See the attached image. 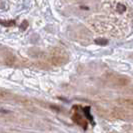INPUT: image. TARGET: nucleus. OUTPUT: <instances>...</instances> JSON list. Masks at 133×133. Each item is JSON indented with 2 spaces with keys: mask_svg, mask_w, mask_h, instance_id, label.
<instances>
[{
  "mask_svg": "<svg viewBox=\"0 0 133 133\" xmlns=\"http://www.w3.org/2000/svg\"><path fill=\"white\" fill-rule=\"evenodd\" d=\"M127 131H128V133H133V126H130L127 128Z\"/></svg>",
  "mask_w": 133,
  "mask_h": 133,
  "instance_id": "5",
  "label": "nucleus"
},
{
  "mask_svg": "<svg viewBox=\"0 0 133 133\" xmlns=\"http://www.w3.org/2000/svg\"><path fill=\"white\" fill-rule=\"evenodd\" d=\"M117 23H123L118 19L107 18L103 16L92 17L88 20V25L93 30L94 32L99 34H108L111 36H118L123 32V30L120 28V25Z\"/></svg>",
  "mask_w": 133,
  "mask_h": 133,
  "instance_id": "1",
  "label": "nucleus"
},
{
  "mask_svg": "<svg viewBox=\"0 0 133 133\" xmlns=\"http://www.w3.org/2000/svg\"><path fill=\"white\" fill-rule=\"evenodd\" d=\"M108 5L110 6L111 12L114 16H117V17H121L123 15L125 16L129 12V7L124 2H111V3H108Z\"/></svg>",
  "mask_w": 133,
  "mask_h": 133,
  "instance_id": "3",
  "label": "nucleus"
},
{
  "mask_svg": "<svg viewBox=\"0 0 133 133\" xmlns=\"http://www.w3.org/2000/svg\"><path fill=\"white\" fill-rule=\"evenodd\" d=\"M106 82L111 87H124L128 85L130 79L127 76L115 73H109L106 75Z\"/></svg>",
  "mask_w": 133,
  "mask_h": 133,
  "instance_id": "2",
  "label": "nucleus"
},
{
  "mask_svg": "<svg viewBox=\"0 0 133 133\" xmlns=\"http://www.w3.org/2000/svg\"><path fill=\"white\" fill-rule=\"evenodd\" d=\"M51 62L55 65L64 64L68 60V54L61 48H55L51 54Z\"/></svg>",
  "mask_w": 133,
  "mask_h": 133,
  "instance_id": "4",
  "label": "nucleus"
}]
</instances>
